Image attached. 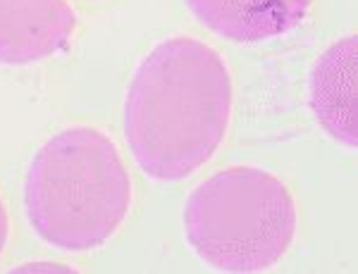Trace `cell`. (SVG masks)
Returning a JSON list of instances; mask_svg holds the SVG:
<instances>
[{
    "label": "cell",
    "instance_id": "1",
    "mask_svg": "<svg viewBox=\"0 0 358 274\" xmlns=\"http://www.w3.org/2000/svg\"><path fill=\"white\" fill-rule=\"evenodd\" d=\"M232 107V72L220 50L194 36L165 38L138 62L127 89L131 158L155 181L187 179L220 151Z\"/></svg>",
    "mask_w": 358,
    "mask_h": 274
},
{
    "label": "cell",
    "instance_id": "7",
    "mask_svg": "<svg viewBox=\"0 0 358 274\" xmlns=\"http://www.w3.org/2000/svg\"><path fill=\"white\" fill-rule=\"evenodd\" d=\"M10 241V215H8V205H5L3 196H0V258H3L5 248Z\"/></svg>",
    "mask_w": 358,
    "mask_h": 274
},
{
    "label": "cell",
    "instance_id": "6",
    "mask_svg": "<svg viewBox=\"0 0 358 274\" xmlns=\"http://www.w3.org/2000/svg\"><path fill=\"white\" fill-rule=\"evenodd\" d=\"M196 20L232 43H263L303 24L313 0H184Z\"/></svg>",
    "mask_w": 358,
    "mask_h": 274
},
{
    "label": "cell",
    "instance_id": "4",
    "mask_svg": "<svg viewBox=\"0 0 358 274\" xmlns=\"http://www.w3.org/2000/svg\"><path fill=\"white\" fill-rule=\"evenodd\" d=\"M77 24L69 0H0V65L55 58L74 38Z\"/></svg>",
    "mask_w": 358,
    "mask_h": 274
},
{
    "label": "cell",
    "instance_id": "5",
    "mask_svg": "<svg viewBox=\"0 0 358 274\" xmlns=\"http://www.w3.org/2000/svg\"><path fill=\"white\" fill-rule=\"evenodd\" d=\"M358 36L339 38L317 58L308 79V105L330 139L354 151L358 146L356 107V53Z\"/></svg>",
    "mask_w": 358,
    "mask_h": 274
},
{
    "label": "cell",
    "instance_id": "2",
    "mask_svg": "<svg viewBox=\"0 0 358 274\" xmlns=\"http://www.w3.org/2000/svg\"><path fill=\"white\" fill-rule=\"evenodd\" d=\"M22 198L29 224L45 245L60 253H89L124 224L131 176L106 131L77 124L34 153Z\"/></svg>",
    "mask_w": 358,
    "mask_h": 274
},
{
    "label": "cell",
    "instance_id": "3",
    "mask_svg": "<svg viewBox=\"0 0 358 274\" xmlns=\"http://www.w3.org/2000/svg\"><path fill=\"white\" fill-rule=\"evenodd\" d=\"M182 224L189 248L210 270L261 274L289 253L299 210L280 176L253 165H232L189 193Z\"/></svg>",
    "mask_w": 358,
    "mask_h": 274
}]
</instances>
